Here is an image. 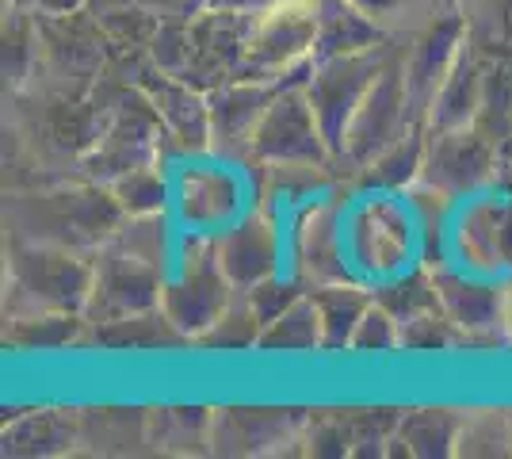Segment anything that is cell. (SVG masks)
<instances>
[{
	"mask_svg": "<svg viewBox=\"0 0 512 459\" xmlns=\"http://www.w3.org/2000/svg\"><path fill=\"white\" fill-rule=\"evenodd\" d=\"M344 245L348 264L363 284H383L413 268L421 249V226L406 192H363L344 211Z\"/></svg>",
	"mask_w": 512,
	"mask_h": 459,
	"instance_id": "obj_1",
	"label": "cell"
},
{
	"mask_svg": "<svg viewBox=\"0 0 512 459\" xmlns=\"http://www.w3.org/2000/svg\"><path fill=\"white\" fill-rule=\"evenodd\" d=\"M321 0H268L249 16L241 77L302 85L314 66Z\"/></svg>",
	"mask_w": 512,
	"mask_h": 459,
	"instance_id": "obj_2",
	"label": "cell"
},
{
	"mask_svg": "<svg viewBox=\"0 0 512 459\" xmlns=\"http://www.w3.org/2000/svg\"><path fill=\"white\" fill-rule=\"evenodd\" d=\"M8 291H12V314L27 310L85 314L92 295V253L20 238L8 257Z\"/></svg>",
	"mask_w": 512,
	"mask_h": 459,
	"instance_id": "obj_3",
	"label": "cell"
},
{
	"mask_svg": "<svg viewBox=\"0 0 512 459\" xmlns=\"http://www.w3.org/2000/svg\"><path fill=\"white\" fill-rule=\"evenodd\" d=\"M104 111L107 115H100V131L92 138V146L81 153V169L88 173V180L111 184L115 176L130 173L138 165L165 161L169 138L142 88H123L119 100L107 104Z\"/></svg>",
	"mask_w": 512,
	"mask_h": 459,
	"instance_id": "obj_4",
	"label": "cell"
},
{
	"mask_svg": "<svg viewBox=\"0 0 512 459\" xmlns=\"http://www.w3.org/2000/svg\"><path fill=\"white\" fill-rule=\"evenodd\" d=\"M413 123H425V115L417 111L413 96H409L406 66H402V39H398L394 50L386 54L379 77L363 92L360 108L352 115L348 131H344V142L341 150H337V169L360 173L371 157H379Z\"/></svg>",
	"mask_w": 512,
	"mask_h": 459,
	"instance_id": "obj_5",
	"label": "cell"
},
{
	"mask_svg": "<svg viewBox=\"0 0 512 459\" xmlns=\"http://www.w3.org/2000/svg\"><path fill=\"white\" fill-rule=\"evenodd\" d=\"M234 295L237 287L226 280L214 257V241L207 234H184V253L172 264L161 291V310L172 329L195 345L222 318V310L234 303Z\"/></svg>",
	"mask_w": 512,
	"mask_h": 459,
	"instance_id": "obj_6",
	"label": "cell"
},
{
	"mask_svg": "<svg viewBox=\"0 0 512 459\" xmlns=\"http://www.w3.org/2000/svg\"><path fill=\"white\" fill-rule=\"evenodd\" d=\"M344 199L337 192H321V196L306 199L291 215V230H287V261H291V276L299 280L306 291L321 284H341V280H356L352 264H348V245H344Z\"/></svg>",
	"mask_w": 512,
	"mask_h": 459,
	"instance_id": "obj_7",
	"label": "cell"
},
{
	"mask_svg": "<svg viewBox=\"0 0 512 459\" xmlns=\"http://www.w3.org/2000/svg\"><path fill=\"white\" fill-rule=\"evenodd\" d=\"M249 165H321L337 169L333 146L321 131L314 104L302 85H283L260 115L249 142Z\"/></svg>",
	"mask_w": 512,
	"mask_h": 459,
	"instance_id": "obj_8",
	"label": "cell"
},
{
	"mask_svg": "<svg viewBox=\"0 0 512 459\" xmlns=\"http://www.w3.org/2000/svg\"><path fill=\"white\" fill-rule=\"evenodd\" d=\"M165 280L169 272H161L157 264L127 253L119 241H104L92 253V295L85 306V322L104 326V322L130 318V314L157 310Z\"/></svg>",
	"mask_w": 512,
	"mask_h": 459,
	"instance_id": "obj_9",
	"label": "cell"
},
{
	"mask_svg": "<svg viewBox=\"0 0 512 459\" xmlns=\"http://www.w3.org/2000/svg\"><path fill=\"white\" fill-rule=\"evenodd\" d=\"M184 157L180 173L172 176V215L184 226V234H207L214 238L234 219H241L245 188L234 176V165L226 157Z\"/></svg>",
	"mask_w": 512,
	"mask_h": 459,
	"instance_id": "obj_10",
	"label": "cell"
},
{
	"mask_svg": "<svg viewBox=\"0 0 512 459\" xmlns=\"http://www.w3.org/2000/svg\"><path fill=\"white\" fill-rule=\"evenodd\" d=\"M394 50V43L383 46V50H367V54H348V58H325V62H314L310 73H306V96L314 104V115H318L321 131L333 146V157L341 150L344 131L352 123V115L360 108L363 92L371 88V81L379 77L386 54Z\"/></svg>",
	"mask_w": 512,
	"mask_h": 459,
	"instance_id": "obj_11",
	"label": "cell"
},
{
	"mask_svg": "<svg viewBox=\"0 0 512 459\" xmlns=\"http://www.w3.org/2000/svg\"><path fill=\"white\" fill-rule=\"evenodd\" d=\"M211 241L214 257L237 291H249L260 280L283 272V261H287V234L279 230L276 211L268 203L249 207L241 219H234L226 230H218Z\"/></svg>",
	"mask_w": 512,
	"mask_h": 459,
	"instance_id": "obj_12",
	"label": "cell"
},
{
	"mask_svg": "<svg viewBox=\"0 0 512 459\" xmlns=\"http://www.w3.org/2000/svg\"><path fill=\"white\" fill-rule=\"evenodd\" d=\"M467 16H463V0H444L440 12L413 31L409 39H402V66H406L409 96L417 111L425 115L436 88L444 85V77L451 73L455 58L467 46Z\"/></svg>",
	"mask_w": 512,
	"mask_h": 459,
	"instance_id": "obj_13",
	"label": "cell"
},
{
	"mask_svg": "<svg viewBox=\"0 0 512 459\" xmlns=\"http://www.w3.org/2000/svg\"><path fill=\"white\" fill-rule=\"evenodd\" d=\"M501 161H505L501 150L478 127L428 131V157L421 180L436 184L451 199H470L497 180Z\"/></svg>",
	"mask_w": 512,
	"mask_h": 459,
	"instance_id": "obj_14",
	"label": "cell"
},
{
	"mask_svg": "<svg viewBox=\"0 0 512 459\" xmlns=\"http://www.w3.org/2000/svg\"><path fill=\"white\" fill-rule=\"evenodd\" d=\"M451 249L459 268L482 276H512V196L478 192L470 196L451 230Z\"/></svg>",
	"mask_w": 512,
	"mask_h": 459,
	"instance_id": "obj_15",
	"label": "cell"
},
{
	"mask_svg": "<svg viewBox=\"0 0 512 459\" xmlns=\"http://www.w3.org/2000/svg\"><path fill=\"white\" fill-rule=\"evenodd\" d=\"M134 85L150 96L172 150L180 157L211 153V108H207V92L203 88L188 85L184 77L161 73V69L142 73Z\"/></svg>",
	"mask_w": 512,
	"mask_h": 459,
	"instance_id": "obj_16",
	"label": "cell"
},
{
	"mask_svg": "<svg viewBox=\"0 0 512 459\" xmlns=\"http://www.w3.org/2000/svg\"><path fill=\"white\" fill-rule=\"evenodd\" d=\"M432 280L436 295L455 329L463 333V341L493 337L501 329V310H505V280L501 276H482L459 264H432Z\"/></svg>",
	"mask_w": 512,
	"mask_h": 459,
	"instance_id": "obj_17",
	"label": "cell"
},
{
	"mask_svg": "<svg viewBox=\"0 0 512 459\" xmlns=\"http://www.w3.org/2000/svg\"><path fill=\"white\" fill-rule=\"evenodd\" d=\"M283 85L272 81H249V77H234L226 85L207 92V108H211V157H226V161H245L249 157V142L260 123V115L276 100Z\"/></svg>",
	"mask_w": 512,
	"mask_h": 459,
	"instance_id": "obj_18",
	"label": "cell"
},
{
	"mask_svg": "<svg viewBox=\"0 0 512 459\" xmlns=\"http://www.w3.org/2000/svg\"><path fill=\"white\" fill-rule=\"evenodd\" d=\"M245 31L249 16L237 12H214L203 8L192 16V58L184 69V81L203 92L226 85L241 77V58H245Z\"/></svg>",
	"mask_w": 512,
	"mask_h": 459,
	"instance_id": "obj_19",
	"label": "cell"
},
{
	"mask_svg": "<svg viewBox=\"0 0 512 459\" xmlns=\"http://www.w3.org/2000/svg\"><path fill=\"white\" fill-rule=\"evenodd\" d=\"M310 417L283 406H230L214 410L211 417V444L214 452L226 456H260L276 452L283 440H299Z\"/></svg>",
	"mask_w": 512,
	"mask_h": 459,
	"instance_id": "obj_20",
	"label": "cell"
},
{
	"mask_svg": "<svg viewBox=\"0 0 512 459\" xmlns=\"http://www.w3.org/2000/svg\"><path fill=\"white\" fill-rule=\"evenodd\" d=\"M482 88H486V58L470 46H463V54L455 58L451 73L444 77V85L436 88L432 104L425 111L428 131H455V127H470L474 115L482 108Z\"/></svg>",
	"mask_w": 512,
	"mask_h": 459,
	"instance_id": "obj_21",
	"label": "cell"
},
{
	"mask_svg": "<svg viewBox=\"0 0 512 459\" xmlns=\"http://www.w3.org/2000/svg\"><path fill=\"white\" fill-rule=\"evenodd\" d=\"M390 43H398V39L386 35L371 16H363L352 0H321L314 62L348 58V54H367V50H383V46H390Z\"/></svg>",
	"mask_w": 512,
	"mask_h": 459,
	"instance_id": "obj_22",
	"label": "cell"
},
{
	"mask_svg": "<svg viewBox=\"0 0 512 459\" xmlns=\"http://www.w3.org/2000/svg\"><path fill=\"white\" fill-rule=\"evenodd\" d=\"M425 157H428V127L413 123L402 138H394L379 157H371L356 173L360 192H409L421 176H425Z\"/></svg>",
	"mask_w": 512,
	"mask_h": 459,
	"instance_id": "obj_23",
	"label": "cell"
},
{
	"mask_svg": "<svg viewBox=\"0 0 512 459\" xmlns=\"http://www.w3.org/2000/svg\"><path fill=\"white\" fill-rule=\"evenodd\" d=\"M321 314V352H348V341L375 299L371 284L363 280H341V284L310 287Z\"/></svg>",
	"mask_w": 512,
	"mask_h": 459,
	"instance_id": "obj_24",
	"label": "cell"
},
{
	"mask_svg": "<svg viewBox=\"0 0 512 459\" xmlns=\"http://www.w3.org/2000/svg\"><path fill=\"white\" fill-rule=\"evenodd\" d=\"M81 440V425L73 410H31L16 425L4 429L8 456H62Z\"/></svg>",
	"mask_w": 512,
	"mask_h": 459,
	"instance_id": "obj_25",
	"label": "cell"
},
{
	"mask_svg": "<svg viewBox=\"0 0 512 459\" xmlns=\"http://www.w3.org/2000/svg\"><path fill=\"white\" fill-rule=\"evenodd\" d=\"M256 352H283V356H302V352H321V314L310 291H302L283 314H276L260 329Z\"/></svg>",
	"mask_w": 512,
	"mask_h": 459,
	"instance_id": "obj_26",
	"label": "cell"
},
{
	"mask_svg": "<svg viewBox=\"0 0 512 459\" xmlns=\"http://www.w3.org/2000/svg\"><path fill=\"white\" fill-rule=\"evenodd\" d=\"M463 421H467V414H455V410H413L398 421L394 444H402L406 456H455Z\"/></svg>",
	"mask_w": 512,
	"mask_h": 459,
	"instance_id": "obj_27",
	"label": "cell"
},
{
	"mask_svg": "<svg viewBox=\"0 0 512 459\" xmlns=\"http://www.w3.org/2000/svg\"><path fill=\"white\" fill-rule=\"evenodd\" d=\"M107 192L123 207V215H161L172 207V176L165 161H153V165H138L130 173L115 176Z\"/></svg>",
	"mask_w": 512,
	"mask_h": 459,
	"instance_id": "obj_28",
	"label": "cell"
},
{
	"mask_svg": "<svg viewBox=\"0 0 512 459\" xmlns=\"http://www.w3.org/2000/svg\"><path fill=\"white\" fill-rule=\"evenodd\" d=\"M470 46L482 58L512 62V0H463Z\"/></svg>",
	"mask_w": 512,
	"mask_h": 459,
	"instance_id": "obj_29",
	"label": "cell"
},
{
	"mask_svg": "<svg viewBox=\"0 0 512 459\" xmlns=\"http://www.w3.org/2000/svg\"><path fill=\"white\" fill-rule=\"evenodd\" d=\"M85 314H58V310H27V314H12V333L8 341L16 349H62L73 345L85 329Z\"/></svg>",
	"mask_w": 512,
	"mask_h": 459,
	"instance_id": "obj_30",
	"label": "cell"
},
{
	"mask_svg": "<svg viewBox=\"0 0 512 459\" xmlns=\"http://www.w3.org/2000/svg\"><path fill=\"white\" fill-rule=\"evenodd\" d=\"M375 299L398 318V322H409L417 314H425L432 306H440V295H436V280H432V264L425 268H409L394 280H383V284L371 287Z\"/></svg>",
	"mask_w": 512,
	"mask_h": 459,
	"instance_id": "obj_31",
	"label": "cell"
},
{
	"mask_svg": "<svg viewBox=\"0 0 512 459\" xmlns=\"http://www.w3.org/2000/svg\"><path fill=\"white\" fill-rule=\"evenodd\" d=\"M127 253L142 257V261L157 264L161 272H172V230H169V211L161 215H127L119 222L115 238Z\"/></svg>",
	"mask_w": 512,
	"mask_h": 459,
	"instance_id": "obj_32",
	"label": "cell"
},
{
	"mask_svg": "<svg viewBox=\"0 0 512 459\" xmlns=\"http://www.w3.org/2000/svg\"><path fill=\"white\" fill-rule=\"evenodd\" d=\"M96 329V341L100 345H111V349H153L161 341H184L172 322L165 318V310H146V314H130V318H119V322H104Z\"/></svg>",
	"mask_w": 512,
	"mask_h": 459,
	"instance_id": "obj_33",
	"label": "cell"
},
{
	"mask_svg": "<svg viewBox=\"0 0 512 459\" xmlns=\"http://www.w3.org/2000/svg\"><path fill=\"white\" fill-rule=\"evenodd\" d=\"M260 314L253 310L249 303V295L245 291H237L234 303L222 310V318L214 322L195 345H203V349H214V352H237V349H256V341H260Z\"/></svg>",
	"mask_w": 512,
	"mask_h": 459,
	"instance_id": "obj_34",
	"label": "cell"
},
{
	"mask_svg": "<svg viewBox=\"0 0 512 459\" xmlns=\"http://www.w3.org/2000/svg\"><path fill=\"white\" fill-rule=\"evenodd\" d=\"M455 456H512V414L501 410L467 414Z\"/></svg>",
	"mask_w": 512,
	"mask_h": 459,
	"instance_id": "obj_35",
	"label": "cell"
},
{
	"mask_svg": "<svg viewBox=\"0 0 512 459\" xmlns=\"http://www.w3.org/2000/svg\"><path fill=\"white\" fill-rule=\"evenodd\" d=\"M352 4L360 8L363 16H371L379 23L386 35L409 39L413 31H421L440 12L444 0H352Z\"/></svg>",
	"mask_w": 512,
	"mask_h": 459,
	"instance_id": "obj_36",
	"label": "cell"
},
{
	"mask_svg": "<svg viewBox=\"0 0 512 459\" xmlns=\"http://www.w3.org/2000/svg\"><path fill=\"white\" fill-rule=\"evenodd\" d=\"M150 66L172 77H184L188 58H192V16H165L157 35L146 46Z\"/></svg>",
	"mask_w": 512,
	"mask_h": 459,
	"instance_id": "obj_37",
	"label": "cell"
},
{
	"mask_svg": "<svg viewBox=\"0 0 512 459\" xmlns=\"http://www.w3.org/2000/svg\"><path fill=\"white\" fill-rule=\"evenodd\" d=\"M398 349H402V322L379 299H371L367 314L360 318V326H356L352 341H348V352H356V356H383V352Z\"/></svg>",
	"mask_w": 512,
	"mask_h": 459,
	"instance_id": "obj_38",
	"label": "cell"
},
{
	"mask_svg": "<svg viewBox=\"0 0 512 459\" xmlns=\"http://www.w3.org/2000/svg\"><path fill=\"white\" fill-rule=\"evenodd\" d=\"M459 341H463V333H459L455 322L444 314V306H432L425 314L402 322V349L436 352V349H455Z\"/></svg>",
	"mask_w": 512,
	"mask_h": 459,
	"instance_id": "obj_39",
	"label": "cell"
},
{
	"mask_svg": "<svg viewBox=\"0 0 512 459\" xmlns=\"http://www.w3.org/2000/svg\"><path fill=\"white\" fill-rule=\"evenodd\" d=\"M302 291H306V287H302L291 272H287V276H283V272H276V276H268V280H260L256 287H249L245 295H249V303H253L256 314H260V322L268 326L276 314H283L287 306L299 299Z\"/></svg>",
	"mask_w": 512,
	"mask_h": 459,
	"instance_id": "obj_40",
	"label": "cell"
},
{
	"mask_svg": "<svg viewBox=\"0 0 512 459\" xmlns=\"http://www.w3.org/2000/svg\"><path fill=\"white\" fill-rule=\"evenodd\" d=\"M16 8H27L35 16H69V12H81L88 8V0H8Z\"/></svg>",
	"mask_w": 512,
	"mask_h": 459,
	"instance_id": "obj_41",
	"label": "cell"
},
{
	"mask_svg": "<svg viewBox=\"0 0 512 459\" xmlns=\"http://www.w3.org/2000/svg\"><path fill=\"white\" fill-rule=\"evenodd\" d=\"M264 4L268 0H207V8H214V12H237V16H253Z\"/></svg>",
	"mask_w": 512,
	"mask_h": 459,
	"instance_id": "obj_42",
	"label": "cell"
},
{
	"mask_svg": "<svg viewBox=\"0 0 512 459\" xmlns=\"http://www.w3.org/2000/svg\"><path fill=\"white\" fill-rule=\"evenodd\" d=\"M501 333L512 345V276H505V310H501Z\"/></svg>",
	"mask_w": 512,
	"mask_h": 459,
	"instance_id": "obj_43",
	"label": "cell"
},
{
	"mask_svg": "<svg viewBox=\"0 0 512 459\" xmlns=\"http://www.w3.org/2000/svg\"><path fill=\"white\" fill-rule=\"evenodd\" d=\"M123 4H138V0H88V8L100 16V12H111V8H123Z\"/></svg>",
	"mask_w": 512,
	"mask_h": 459,
	"instance_id": "obj_44",
	"label": "cell"
},
{
	"mask_svg": "<svg viewBox=\"0 0 512 459\" xmlns=\"http://www.w3.org/2000/svg\"><path fill=\"white\" fill-rule=\"evenodd\" d=\"M207 8V0H184V16H195V12H203Z\"/></svg>",
	"mask_w": 512,
	"mask_h": 459,
	"instance_id": "obj_45",
	"label": "cell"
}]
</instances>
